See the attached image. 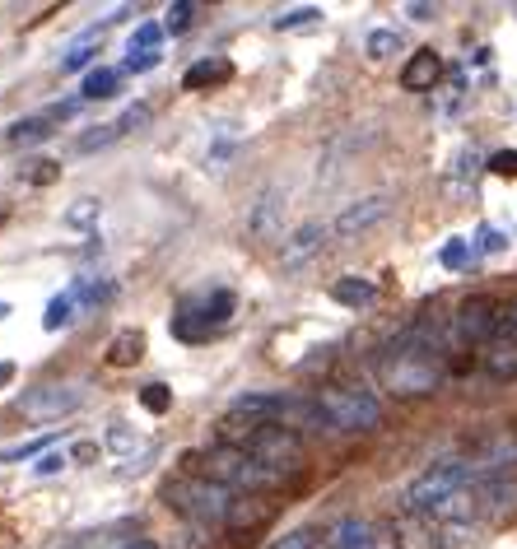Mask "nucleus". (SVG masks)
<instances>
[{
    "label": "nucleus",
    "instance_id": "obj_1",
    "mask_svg": "<svg viewBox=\"0 0 517 549\" xmlns=\"http://www.w3.org/2000/svg\"><path fill=\"white\" fill-rule=\"evenodd\" d=\"M182 466H187V475L215 480L224 489H233V494H266V489H285L294 480L289 470H275L266 461H257L252 452H243V447H224V442L205 447V452H187Z\"/></svg>",
    "mask_w": 517,
    "mask_h": 549
},
{
    "label": "nucleus",
    "instance_id": "obj_2",
    "mask_svg": "<svg viewBox=\"0 0 517 549\" xmlns=\"http://www.w3.org/2000/svg\"><path fill=\"white\" fill-rule=\"evenodd\" d=\"M219 442L224 447H243V452H252L266 466L299 475L303 438L294 429H285V424H257V419H243V415H224L219 419Z\"/></svg>",
    "mask_w": 517,
    "mask_h": 549
},
{
    "label": "nucleus",
    "instance_id": "obj_3",
    "mask_svg": "<svg viewBox=\"0 0 517 549\" xmlns=\"http://www.w3.org/2000/svg\"><path fill=\"white\" fill-rule=\"evenodd\" d=\"M238 498L243 494H233V489H224V484L215 480H201V475H173V480L164 484V503L173 512H182L191 526H229L233 522V512H238Z\"/></svg>",
    "mask_w": 517,
    "mask_h": 549
},
{
    "label": "nucleus",
    "instance_id": "obj_4",
    "mask_svg": "<svg viewBox=\"0 0 517 549\" xmlns=\"http://www.w3.org/2000/svg\"><path fill=\"white\" fill-rule=\"evenodd\" d=\"M480 470L462 456H448V461H434L429 470H420L415 480L406 484V494H401V508L406 512H420V517H434L443 503H452L457 494L466 489H476Z\"/></svg>",
    "mask_w": 517,
    "mask_h": 549
},
{
    "label": "nucleus",
    "instance_id": "obj_5",
    "mask_svg": "<svg viewBox=\"0 0 517 549\" xmlns=\"http://www.w3.org/2000/svg\"><path fill=\"white\" fill-rule=\"evenodd\" d=\"M313 401L331 433H373L382 424V401L368 387H354V382H327Z\"/></svg>",
    "mask_w": 517,
    "mask_h": 549
},
{
    "label": "nucleus",
    "instance_id": "obj_6",
    "mask_svg": "<svg viewBox=\"0 0 517 549\" xmlns=\"http://www.w3.org/2000/svg\"><path fill=\"white\" fill-rule=\"evenodd\" d=\"M499 322H504V303L490 294H471L452 312V331L462 345H494L499 340Z\"/></svg>",
    "mask_w": 517,
    "mask_h": 549
},
{
    "label": "nucleus",
    "instance_id": "obj_7",
    "mask_svg": "<svg viewBox=\"0 0 517 549\" xmlns=\"http://www.w3.org/2000/svg\"><path fill=\"white\" fill-rule=\"evenodd\" d=\"M80 387H66V382H38V387H28L24 396H19V415L28 419H61L70 415V410H80Z\"/></svg>",
    "mask_w": 517,
    "mask_h": 549
},
{
    "label": "nucleus",
    "instance_id": "obj_8",
    "mask_svg": "<svg viewBox=\"0 0 517 549\" xmlns=\"http://www.w3.org/2000/svg\"><path fill=\"white\" fill-rule=\"evenodd\" d=\"M331 238H336V233H331V224H322V219H308V224H299L285 242H280V266H285V270H303L308 261H317V256L327 252Z\"/></svg>",
    "mask_w": 517,
    "mask_h": 549
},
{
    "label": "nucleus",
    "instance_id": "obj_9",
    "mask_svg": "<svg viewBox=\"0 0 517 549\" xmlns=\"http://www.w3.org/2000/svg\"><path fill=\"white\" fill-rule=\"evenodd\" d=\"M387 215H392V196H387V191H378V196H364V201L345 205L341 215L331 219V233H336V238H341V242L364 238L368 228H378Z\"/></svg>",
    "mask_w": 517,
    "mask_h": 549
},
{
    "label": "nucleus",
    "instance_id": "obj_10",
    "mask_svg": "<svg viewBox=\"0 0 517 549\" xmlns=\"http://www.w3.org/2000/svg\"><path fill=\"white\" fill-rule=\"evenodd\" d=\"M331 549H396L392 526H378L368 517H341L331 526Z\"/></svg>",
    "mask_w": 517,
    "mask_h": 549
},
{
    "label": "nucleus",
    "instance_id": "obj_11",
    "mask_svg": "<svg viewBox=\"0 0 517 549\" xmlns=\"http://www.w3.org/2000/svg\"><path fill=\"white\" fill-rule=\"evenodd\" d=\"M75 108H80V103L70 98V103H61V108H47V112H38V117H19L10 131H5V140H10V145H42L47 135H56V126H61V121H66Z\"/></svg>",
    "mask_w": 517,
    "mask_h": 549
},
{
    "label": "nucleus",
    "instance_id": "obj_12",
    "mask_svg": "<svg viewBox=\"0 0 517 549\" xmlns=\"http://www.w3.org/2000/svg\"><path fill=\"white\" fill-rule=\"evenodd\" d=\"M438 80H443V56H438L434 47H420V52L401 66V89H410V94H429Z\"/></svg>",
    "mask_w": 517,
    "mask_h": 549
},
{
    "label": "nucleus",
    "instance_id": "obj_13",
    "mask_svg": "<svg viewBox=\"0 0 517 549\" xmlns=\"http://www.w3.org/2000/svg\"><path fill=\"white\" fill-rule=\"evenodd\" d=\"M392 536H396V549H438L434 517H420V512H406V508L392 517Z\"/></svg>",
    "mask_w": 517,
    "mask_h": 549
},
{
    "label": "nucleus",
    "instance_id": "obj_14",
    "mask_svg": "<svg viewBox=\"0 0 517 549\" xmlns=\"http://www.w3.org/2000/svg\"><path fill=\"white\" fill-rule=\"evenodd\" d=\"M173 335L177 340H187V345H196V340H210L215 335V326H210V317H205L201 298H182L173 312Z\"/></svg>",
    "mask_w": 517,
    "mask_h": 549
},
{
    "label": "nucleus",
    "instance_id": "obj_15",
    "mask_svg": "<svg viewBox=\"0 0 517 549\" xmlns=\"http://www.w3.org/2000/svg\"><path fill=\"white\" fill-rule=\"evenodd\" d=\"M280 215H285V191H266L257 210H252V219H247V233L261 242H275L280 238Z\"/></svg>",
    "mask_w": 517,
    "mask_h": 549
},
{
    "label": "nucleus",
    "instance_id": "obj_16",
    "mask_svg": "<svg viewBox=\"0 0 517 549\" xmlns=\"http://www.w3.org/2000/svg\"><path fill=\"white\" fill-rule=\"evenodd\" d=\"M229 80H233V61L210 56V61H196V66L182 75V89H187V94H201V89H215V84H229Z\"/></svg>",
    "mask_w": 517,
    "mask_h": 549
},
{
    "label": "nucleus",
    "instance_id": "obj_17",
    "mask_svg": "<svg viewBox=\"0 0 517 549\" xmlns=\"http://www.w3.org/2000/svg\"><path fill=\"white\" fill-rule=\"evenodd\" d=\"M331 298L345 303V308H368V303H378V284L364 280V275H341L331 284Z\"/></svg>",
    "mask_w": 517,
    "mask_h": 549
},
{
    "label": "nucleus",
    "instance_id": "obj_18",
    "mask_svg": "<svg viewBox=\"0 0 517 549\" xmlns=\"http://www.w3.org/2000/svg\"><path fill=\"white\" fill-rule=\"evenodd\" d=\"M98 47H103V28H84L80 38L66 47V56H61V70H66V75H75V70H89V61L98 56Z\"/></svg>",
    "mask_w": 517,
    "mask_h": 549
},
{
    "label": "nucleus",
    "instance_id": "obj_19",
    "mask_svg": "<svg viewBox=\"0 0 517 549\" xmlns=\"http://www.w3.org/2000/svg\"><path fill=\"white\" fill-rule=\"evenodd\" d=\"M140 359H145V335H140V331L112 335V345H108V363H112V368H136Z\"/></svg>",
    "mask_w": 517,
    "mask_h": 549
},
{
    "label": "nucleus",
    "instance_id": "obj_20",
    "mask_svg": "<svg viewBox=\"0 0 517 549\" xmlns=\"http://www.w3.org/2000/svg\"><path fill=\"white\" fill-rule=\"evenodd\" d=\"M75 312H80V298H75V289H66V294H56L52 303H47V317H42V331H61V326L75 322Z\"/></svg>",
    "mask_w": 517,
    "mask_h": 549
},
{
    "label": "nucleus",
    "instance_id": "obj_21",
    "mask_svg": "<svg viewBox=\"0 0 517 549\" xmlns=\"http://www.w3.org/2000/svg\"><path fill=\"white\" fill-rule=\"evenodd\" d=\"M117 84H122V70L98 66V70H89V75H84L80 98H112V94H117Z\"/></svg>",
    "mask_w": 517,
    "mask_h": 549
},
{
    "label": "nucleus",
    "instance_id": "obj_22",
    "mask_svg": "<svg viewBox=\"0 0 517 549\" xmlns=\"http://www.w3.org/2000/svg\"><path fill=\"white\" fill-rule=\"evenodd\" d=\"M485 373H490L494 382H513L517 377V345H494L490 354H485Z\"/></svg>",
    "mask_w": 517,
    "mask_h": 549
},
{
    "label": "nucleus",
    "instance_id": "obj_23",
    "mask_svg": "<svg viewBox=\"0 0 517 549\" xmlns=\"http://www.w3.org/2000/svg\"><path fill=\"white\" fill-rule=\"evenodd\" d=\"M401 47H406V42H401V33H396V28H373V33H368V42H364V52L373 56V61H387V56H396Z\"/></svg>",
    "mask_w": 517,
    "mask_h": 549
},
{
    "label": "nucleus",
    "instance_id": "obj_24",
    "mask_svg": "<svg viewBox=\"0 0 517 549\" xmlns=\"http://www.w3.org/2000/svg\"><path fill=\"white\" fill-rule=\"evenodd\" d=\"M70 289H75V298H80V308H98V303H108L112 298L108 280H75Z\"/></svg>",
    "mask_w": 517,
    "mask_h": 549
},
{
    "label": "nucleus",
    "instance_id": "obj_25",
    "mask_svg": "<svg viewBox=\"0 0 517 549\" xmlns=\"http://www.w3.org/2000/svg\"><path fill=\"white\" fill-rule=\"evenodd\" d=\"M159 38H164V24H140L136 33H131V47H126V52H131V56L159 52Z\"/></svg>",
    "mask_w": 517,
    "mask_h": 549
},
{
    "label": "nucleus",
    "instance_id": "obj_26",
    "mask_svg": "<svg viewBox=\"0 0 517 549\" xmlns=\"http://www.w3.org/2000/svg\"><path fill=\"white\" fill-rule=\"evenodd\" d=\"M19 177H24V182H33V187H47V182H56V177H61V163L33 159V163H24V168H19Z\"/></svg>",
    "mask_w": 517,
    "mask_h": 549
},
{
    "label": "nucleus",
    "instance_id": "obj_27",
    "mask_svg": "<svg viewBox=\"0 0 517 549\" xmlns=\"http://www.w3.org/2000/svg\"><path fill=\"white\" fill-rule=\"evenodd\" d=\"M140 405H145L150 415H168V410H173V391H168L164 382H150V387L140 391Z\"/></svg>",
    "mask_w": 517,
    "mask_h": 549
},
{
    "label": "nucleus",
    "instance_id": "obj_28",
    "mask_svg": "<svg viewBox=\"0 0 517 549\" xmlns=\"http://www.w3.org/2000/svg\"><path fill=\"white\" fill-rule=\"evenodd\" d=\"M150 121H154V112H150V103H136V108H126L122 112V117H117V121H112V126H117V131H145V126H150Z\"/></svg>",
    "mask_w": 517,
    "mask_h": 549
},
{
    "label": "nucleus",
    "instance_id": "obj_29",
    "mask_svg": "<svg viewBox=\"0 0 517 549\" xmlns=\"http://www.w3.org/2000/svg\"><path fill=\"white\" fill-rule=\"evenodd\" d=\"M317 19H322V10H317V5H303V10H285V14H280V19H275V28H280V33H289V28L317 24Z\"/></svg>",
    "mask_w": 517,
    "mask_h": 549
},
{
    "label": "nucleus",
    "instance_id": "obj_30",
    "mask_svg": "<svg viewBox=\"0 0 517 549\" xmlns=\"http://www.w3.org/2000/svg\"><path fill=\"white\" fill-rule=\"evenodd\" d=\"M438 261H443L448 270H466V261H471V242H466V238H452L448 247L438 252Z\"/></svg>",
    "mask_w": 517,
    "mask_h": 549
},
{
    "label": "nucleus",
    "instance_id": "obj_31",
    "mask_svg": "<svg viewBox=\"0 0 517 549\" xmlns=\"http://www.w3.org/2000/svg\"><path fill=\"white\" fill-rule=\"evenodd\" d=\"M98 210H103V201H94V196H84V201H75V205H70V210H66V224H75V228H80V224H94V219H98Z\"/></svg>",
    "mask_w": 517,
    "mask_h": 549
},
{
    "label": "nucleus",
    "instance_id": "obj_32",
    "mask_svg": "<svg viewBox=\"0 0 517 549\" xmlns=\"http://www.w3.org/2000/svg\"><path fill=\"white\" fill-rule=\"evenodd\" d=\"M191 14H196V5H191V0H177L173 10H168V19H164V33H187Z\"/></svg>",
    "mask_w": 517,
    "mask_h": 549
},
{
    "label": "nucleus",
    "instance_id": "obj_33",
    "mask_svg": "<svg viewBox=\"0 0 517 549\" xmlns=\"http://www.w3.org/2000/svg\"><path fill=\"white\" fill-rule=\"evenodd\" d=\"M117 135H122V131H117V126H98L94 135H80V145H75V149H80V154H94V149L112 145V140H117Z\"/></svg>",
    "mask_w": 517,
    "mask_h": 549
},
{
    "label": "nucleus",
    "instance_id": "obj_34",
    "mask_svg": "<svg viewBox=\"0 0 517 549\" xmlns=\"http://www.w3.org/2000/svg\"><path fill=\"white\" fill-rule=\"evenodd\" d=\"M42 447H47V438H38V442H19V447H5V452H0V466H14V461H28V456H38Z\"/></svg>",
    "mask_w": 517,
    "mask_h": 549
},
{
    "label": "nucleus",
    "instance_id": "obj_35",
    "mask_svg": "<svg viewBox=\"0 0 517 549\" xmlns=\"http://www.w3.org/2000/svg\"><path fill=\"white\" fill-rule=\"evenodd\" d=\"M490 173L499 177H517V149H499V154H490V163H485Z\"/></svg>",
    "mask_w": 517,
    "mask_h": 549
},
{
    "label": "nucleus",
    "instance_id": "obj_36",
    "mask_svg": "<svg viewBox=\"0 0 517 549\" xmlns=\"http://www.w3.org/2000/svg\"><path fill=\"white\" fill-rule=\"evenodd\" d=\"M271 549H317V531L313 526H303V531H289L280 545H271Z\"/></svg>",
    "mask_w": 517,
    "mask_h": 549
},
{
    "label": "nucleus",
    "instance_id": "obj_37",
    "mask_svg": "<svg viewBox=\"0 0 517 549\" xmlns=\"http://www.w3.org/2000/svg\"><path fill=\"white\" fill-rule=\"evenodd\" d=\"M56 470H66V456H61V452H47V456H38L33 475H56Z\"/></svg>",
    "mask_w": 517,
    "mask_h": 549
},
{
    "label": "nucleus",
    "instance_id": "obj_38",
    "mask_svg": "<svg viewBox=\"0 0 517 549\" xmlns=\"http://www.w3.org/2000/svg\"><path fill=\"white\" fill-rule=\"evenodd\" d=\"M159 66V52H145V56H126V70L131 75H145V70Z\"/></svg>",
    "mask_w": 517,
    "mask_h": 549
},
{
    "label": "nucleus",
    "instance_id": "obj_39",
    "mask_svg": "<svg viewBox=\"0 0 517 549\" xmlns=\"http://www.w3.org/2000/svg\"><path fill=\"white\" fill-rule=\"evenodd\" d=\"M480 252H504V233L499 228H480Z\"/></svg>",
    "mask_w": 517,
    "mask_h": 549
},
{
    "label": "nucleus",
    "instance_id": "obj_40",
    "mask_svg": "<svg viewBox=\"0 0 517 549\" xmlns=\"http://www.w3.org/2000/svg\"><path fill=\"white\" fill-rule=\"evenodd\" d=\"M108 442H112V447H117V452H126V447H136V438H131V433H126V424H112Z\"/></svg>",
    "mask_w": 517,
    "mask_h": 549
},
{
    "label": "nucleus",
    "instance_id": "obj_41",
    "mask_svg": "<svg viewBox=\"0 0 517 549\" xmlns=\"http://www.w3.org/2000/svg\"><path fill=\"white\" fill-rule=\"evenodd\" d=\"M117 549H159V545H154L150 536H136V540H122V545H117Z\"/></svg>",
    "mask_w": 517,
    "mask_h": 549
},
{
    "label": "nucleus",
    "instance_id": "obj_42",
    "mask_svg": "<svg viewBox=\"0 0 517 549\" xmlns=\"http://www.w3.org/2000/svg\"><path fill=\"white\" fill-rule=\"evenodd\" d=\"M406 14H410V19H429V14H434V5H406Z\"/></svg>",
    "mask_w": 517,
    "mask_h": 549
},
{
    "label": "nucleus",
    "instance_id": "obj_43",
    "mask_svg": "<svg viewBox=\"0 0 517 549\" xmlns=\"http://www.w3.org/2000/svg\"><path fill=\"white\" fill-rule=\"evenodd\" d=\"M10 377H14V363L0 359V387H10Z\"/></svg>",
    "mask_w": 517,
    "mask_h": 549
}]
</instances>
